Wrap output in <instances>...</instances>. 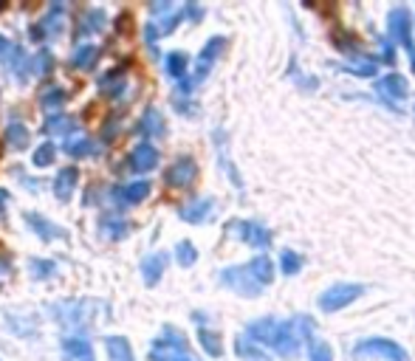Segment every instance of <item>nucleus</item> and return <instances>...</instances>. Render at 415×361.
Here are the masks:
<instances>
[{
	"label": "nucleus",
	"instance_id": "nucleus-1",
	"mask_svg": "<svg viewBox=\"0 0 415 361\" xmlns=\"http://www.w3.org/2000/svg\"><path fill=\"white\" fill-rule=\"evenodd\" d=\"M311 333H314V319L311 316H291L286 322H277V330H274V353L283 356V358H294L299 353L305 342H311Z\"/></svg>",
	"mask_w": 415,
	"mask_h": 361
},
{
	"label": "nucleus",
	"instance_id": "nucleus-2",
	"mask_svg": "<svg viewBox=\"0 0 415 361\" xmlns=\"http://www.w3.org/2000/svg\"><path fill=\"white\" fill-rule=\"evenodd\" d=\"M94 308L97 302H88V299H65L51 308V314H54V322L62 325L65 330H82L94 325Z\"/></svg>",
	"mask_w": 415,
	"mask_h": 361
},
{
	"label": "nucleus",
	"instance_id": "nucleus-3",
	"mask_svg": "<svg viewBox=\"0 0 415 361\" xmlns=\"http://www.w3.org/2000/svg\"><path fill=\"white\" fill-rule=\"evenodd\" d=\"M362 294H364V285H359V282H336L319 297V308L325 310V314H336V310L348 308Z\"/></svg>",
	"mask_w": 415,
	"mask_h": 361
},
{
	"label": "nucleus",
	"instance_id": "nucleus-4",
	"mask_svg": "<svg viewBox=\"0 0 415 361\" xmlns=\"http://www.w3.org/2000/svg\"><path fill=\"white\" fill-rule=\"evenodd\" d=\"M353 353L356 356H381L384 361H410V356H407V350L399 345V342H393V339H384V336H373V339H362L356 347H353Z\"/></svg>",
	"mask_w": 415,
	"mask_h": 361
},
{
	"label": "nucleus",
	"instance_id": "nucleus-5",
	"mask_svg": "<svg viewBox=\"0 0 415 361\" xmlns=\"http://www.w3.org/2000/svg\"><path fill=\"white\" fill-rule=\"evenodd\" d=\"M226 232L235 234L238 240H243V243H249L251 249L266 251L271 246V232L263 223H255V221H232L226 226Z\"/></svg>",
	"mask_w": 415,
	"mask_h": 361
},
{
	"label": "nucleus",
	"instance_id": "nucleus-6",
	"mask_svg": "<svg viewBox=\"0 0 415 361\" xmlns=\"http://www.w3.org/2000/svg\"><path fill=\"white\" fill-rule=\"evenodd\" d=\"M221 285H226L229 291H235L240 297H249V299H255L263 294V288L251 279V274L246 271V266H232V269H223L221 271Z\"/></svg>",
	"mask_w": 415,
	"mask_h": 361
},
{
	"label": "nucleus",
	"instance_id": "nucleus-7",
	"mask_svg": "<svg viewBox=\"0 0 415 361\" xmlns=\"http://www.w3.org/2000/svg\"><path fill=\"white\" fill-rule=\"evenodd\" d=\"M387 32H390V40L399 42L401 48H407L410 54L415 51V45H412V20H410V12L404 6L390 9V14H387Z\"/></svg>",
	"mask_w": 415,
	"mask_h": 361
},
{
	"label": "nucleus",
	"instance_id": "nucleus-8",
	"mask_svg": "<svg viewBox=\"0 0 415 361\" xmlns=\"http://www.w3.org/2000/svg\"><path fill=\"white\" fill-rule=\"evenodd\" d=\"M195 178H198V164H195L192 155H178L170 164V170L164 173V181L173 189H187V186L195 184Z\"/></svg>",
	"mask_w": 415,
	"mask_h": 361
},
{
	"label": "nucleus",
	"instance_id": "nucleus-9",
	"mask_svg": "<svg viewBox=\"0 0 415 361\" xmlns=\"http://www.w3.org/2000/svg\"><path fill=\"white\" fill-rule=\"evenodd\" d=\"M223 45H226V37H212L210 42H206V45L201 48V54H198V60H195V74L190 77L192 88H195V85H201V82H203L206 77H210V71H212L215 60L221 57Z\"/></svg>",
	"mask_w": 415,
	"mask_h": 361
},
{
	"label": "nucleus",
	"instance_id": "nucleus-10",
	"mask_svg": "<svg viewBox=\"0 0 415 361\" xmlns=\"http://www.w3.org/2000/svg\"><path fill=\"white\" fill-rule=\"evenodd\" d=\"M62 32H65V3H51V9L40 20V26L32 29V37L34 40H54Z\"/></svg>",
	"mask_w": 415,
	"mask_h": 361
},
{
	"label": "nucleus",
	"instance_id": "nucleus-11",
	"mask_svg": "<svg viewBox=\"0 0 415 361\" xmlns=\"http://www.w3.org/2000/svg\"><path fill=\"white\" fill-rule=\"evenodd\" d=\"M150 181L138 178V181H130L125 186H113L110 195H113V203L116 206H133V203H142L147 195H150Z\"/></svg>",
	"mask_w": 415,
	"mask_h": 361
},
{
	"label": "nucleus",
	"instance_id": "nucleus-12",
	"mask_svg": "<svg viewBox=\"0 0 415 361\" xmlns=\"http://www.w3.org/2000/svg\"><path fill=\"white\" fill-rule=\"evenodd\" d=\"M0 60H3V68L9 71V74H14L17 79H26V77H32V57L23 51L20 45H14V42H9V48L3 54H0Z\"/></svg>",
	"mask_w": 415,
	"mask_h": 361
},
{
	"label": "nucleus",
	"instance_id": "nucleus-13",
	"mask_svg": "<svg viewBox=\"0 0 415 361\" xmlns=\"http://www.w3.org/2000/svg\"><path fill=\"white\" fill-rule=\"evenodd\" d=\"M136 133L138 136H144V138H164L167 133V125H164V116H161L158 108H144L142 119H138V125H136Z\"/></svg>",
	"mask_w": 415,
	"mask_h": 361
},
{
	"label": "nucleus",
	"instance_id": "nucleus-14",
	"mask_svg": "<svg viewBox=\"0 0 415 361\" xmlns=\"http://www.w3.org/2000/svg\"><path fill=\"white\" fill-rule=\"evenodd\" d=\"M130 170L133 173H150L158 166V150L153 147L150 141H142V144H136L133 153H130Z\"/></svg>",
	"mask_w": 415,
	"mask_h": 361
},
{
	"label": "nucleus",
	"instance_id": "nucleus-15",
	"mask_svg": "<svg viewBox=\"0 0 415 361\" xmlns=\"http://www.w3.org/2000/svg\"><path fill=\"white\" fill-rule=\"evenodd\" d=\"M212 212H215V201L212 198H195V201L184 203L178 209V218L187 221V223H203V221L212 218Z\"/></svg>",
	"mask_w": 415,
	"mask_h": 361
},
{
	"label": "nucleus",
	"instance_id": "nucleus-16",
	"mask_svg": "<svg viewBox=\"0 0 415 361\" xmlns=\"http://www.w3.org/2000/svg\"><path fill=\"white\" fill-rule=\"evenodd\" d=\"M105 23H108V14H105V9H99V6H90V9H85L82 12V17H79V23H77V37H88V34H99L102 29H105Z\"/></svg>",
	"mask_w": 415,
	"mask_h": 361
},
{
	"label": "nucleus",
	"instance_id": "nucleus-17",
	"mask_svg": "<svg viewBox=\"0 0 415 361\" xmlns=\"http://www.w3.org/2000/svg\"><path fill=\"white\" fill-rule=\"evenodd\" d=\"M376 90L379 96H384V99H393V102H404L407 99V79L401 74H387L376 82Z\"/></svg>",
	"mask_w": 415,
	"mask_h": 361
},
{
	"label": "nucleus",
	"instance_id": "nucleus-18",
	"mask_svg": "<svg viewBox=\"0 0 415 361\" xmlns=\"http://www.w3.org/2000/svg\"><path fill=\"white\" fill-rule=\"evenodd\" d=\"M23 221H26V226H29L40 240H60V237H62V229H60L57 223H51L49 218L37 214V212H26V214H23Z\"/></svg>",
	"mask_w": 415,
	"mask_h": 361
},
{
	"label": "nucleus",
	"instance_id": "nucleus-19",
	"mask_svg": "<svg viewBox=\"0 0 415 361\" xmlns=\"http://www.w3.org/2000/svg\"><path fill=\"white\" fill-rule=\"evenodd\" d=\"M274 330H277V319L263 316V319H257V322H249V327H246V339L255 342L257 347H260V345H268V347H271V342H274Z\"/></svg>",
	"mask_w": 415,
	"mask_h": 361
},
{
	"label": "nucleus",
	"instance_id": "nucleus-20",
	"mask_svg": "<svg viewBox=\"0 0 415 361\" xmlns=\"http://www.w3.org/2000/svg\"><path fill=\"white\" fill-rule=\"evenodd\" d=\"M77 181H79V170H77V166H62V170L57 173V178H54V184H51L54 195L60 201H71L74 189H77Z\"/></svg>",
	"mask_w": 415,
	"mask_h": 361
},
{
	"label": "nucleus",
	"instance_id": "nucleus-21",
	"mask_svg": "<svg viewBox=\"0 0 415 361\" xmlns=\"http://www.w3.org/2000/svg\"><path fill=\"white\" fill-rule=\"evenodd\" d=\"M77 127H79V122L71 113H51L45 119L42 133L45 136H71V133H77Z\"/></svg>",
	"mask_w": 415,
	"mask_h": 361
},
{
	"label": "nucleus",
	"instance_id": "nucleus-22",
	"mask_svg": "<svg viewBox=\"0 0 415 361\" xmlns=\"http://www.w3.org/2000/svg\"><path fill=\"white\" fill-rule=\"evenodd\" d=\"M62 353L71 361H97L94 358V345H90L88 339H82V336H68V339H62Z\"/></svg>",
	"mask_w": 415,
	"mask_h": 361
},
{
	"label": "nucleus",
	"instance_id": "nucleus-23",
	"mask_svg": "<svg viewBox=\"0 0 415 361\" xmlns=\"http://www.w3.org/2000/svg\"><path fill=\"white\" fill-rule=\"evenodd\" d=\"M99 150H102L99 141L88 138V136H79V133L68 136V141H65V153L71 158H88V155H97Z\"/></svg>",
	"mask_w": 415,
	"mask_h": 361
},
{
	"label": "nucleus",
	"instance_id": "nucleus-24",
	"mask_svg": "<svg viewBox=\"0 0 415 361\" xmlns=\"http://www.w3.org/2000/svg\"><path fill=\"white\" fill-rule=\"evenodd\" d=\"M99 90L105 99H125L127 93V79H125V71H110L99 79Z\"/></svg>",
	"mask_w": 415,
	"mask_h": 361
},
{
	"label": "nucleus",
	"instance_id": "nucleus-25",
	"mask_svg": "<svg viewBox=\"0 0 415 361\" xmlns=\"http://www.w3.org/2000/svg\"><path fill=\"white\" fill-rule=\"evenodd\" d=\"M246 271L251 274V279H255L260 288H266V285H271V279H274V262H271L266 254H257V257H251V260L246 262Z\"/></svg>",
	"mask_w": 415,
	"mask_h": 361
},
{
	"label": "nucleus",
	"instance_id": "nucleus-26",
	"mask_svg": "<svg viewBox=\"0 0 415 361\" xmlns=\"http://www.w3.org/2000/svg\"><path fill=\"white\" fill-rule=\"evenodd\" d=\"M99 60V45L94 42H79L74 51H71V65L79 68V71H90Z\"/></svg>",
	"mask_w": 415,
	"mask_h": 361
},
{
	"label": "nucleus",
	"instance_id": "nucleus-27",
	"mask_svg": "<svg viewBox=\"0 0 415 361\" xmlns=\"http://www.w3.org/2000/svg\"><path fill=\"white\" fill-rule=\"evenodd\" d=\"M105 350H108V358L110 361H136L133 356V347L125 336H108L105 339Z\"/></svg>",
	"mask_w": 415,
	"mask_h": 361
},
{
	"label": "nucleus",
	"instance_id": "nucleus-28",
	"mask_svg": "<svg viewBox=\"0 0 415 361\" xmlns=\"http://www.w3.org/2000/svg\"><path fill=\"white\" fill-rule=\"evenodd\" d=\"M164 269H167V254H150L142 262V279L147 285H155L161 279V274H164Z\"/></svg>",
	"mask_w": 415,
	"mask_h": 361
},
{
	"label": "nucleus",
	"instance_id": "nucleus-29",
	"mask_svg": "<svg viewBox=\"0 0 415 361\" xmlns=\"http://www.w3.org/2000/svg\"><path fill=\"white\" fill-rule=\"evenodd\" d=\"M187 68H190V57L184 54V51H170L164 57V74L173 77V79H178V82L187 77Z\"/></svg>",
	"mask_w": 415,
	"mask_h": 361
},
{
	"label": "nucleus",
	"instance_id": "nucleus-30",
	"mask_svg": "<svg viewBox=\"0 0 415 361\" xmlns=\"http://www.w3.org/2000/svg\"><path fill=\"white\" fill-rule=\"evenodd\" d=\"M3 138H6V144H9L12 150H26L29 141H32V133H29V127L23 125V122H12L6 127V133H3Z\"/></svg>",
	"mask_w": 415,
	"mask_h": 361
},
{
	"label": "nucleus",
	"instance_id": "nucleus-31",
	"mask_svg": "<svg viewBox=\"0 0 415 361\" xmlns=\"http://www.w3.org/2000/svg\"><path fill=\"white\" fill-rule=\"evenodd\" d=\"M150 361H198L190 347H153Z\"/></svg>",
	"mask_w": 415,
	"mask_h": 361
},
{
	"label": "nucleus",
	"instance_id": "nucleus-32",
	"mask_svg": "<svg viewBox=\"0 0 415 361\" xmlns=\"http://www.w3.org/2000/svg\"><path fill=\"white\" fill-rule=\"evenodd\" d=\"M198 342H201L203 353L210 356V358H221V356H223V345H221V336H218L215 330H210V327H201V330H198Z\"/></svg>",
	"mask_w": 415,
	"mask_h": 361
},
{
	"label": "nucleus",
	"instance_id": "nucleus-33",
	"mask_svg": "<svg viewBox=\"0 0 415 361\" xmlns=\"http://www.w3.org/2000/svg\"><path fill=\"white\" fill-rule=\"evenodd\" d=\"M235 353L240 358H246V361H268V356L255 342H249L246 336H238V339H235Z\"/></svg>",
	"mask_w": 415,
	"mask_h": 361
},
{
	"label": "nucleus",
	"instance_id": "nucleus-34",
	"mask_svg": "<svg viewBox=\"0 0 415 361\" xmlns=\"http://www.w3.org/2000/svg\"><path fill=\"white\" fill-rule=\"evenodd\" d=\"M336 68H342L344 74H356V77H376V71H379V65L373 60H351L348 65H336Z\"/></svg>",
	"mask_w": 415,
	"mask_h": 361
},
{
	"label": "nucleus",
	"instance_id": "nucleus-35",
	"mask_svg": "<svg viewBox=\"0 0 415 361\" xmlns=\"http://www.w3.org/2000/svg\"><path fill=\"white\" fill-rule=\"evenodd\" d=\"M99 229H102V234L110 237V240H122V237L130 232V223L122 221V218H105V221L99 223Z\"/></svg>",
	"mask_w": 415,
	"mask_h": 361
},
{
	"label": "nucleus",
	"instance_id": "nucleus-36",
	"mask_svg": "<svg viewBox=\"0 0 415 361\" xmlns=\"http://www.w3.org/2000/svg\"><path fill=\"white\" fill-rule=\"evenodd\" d=\"M215 147H218V155H221L223 170H226L229 175H232V184H235V186H240V175L235 173L232 161H229V155H226V138H223V130H215Z\"/></svg>",
	"mask_w": 415,
	"mask_h": 361
},
{
	"label": "nucleus",
	"instance_id": "nucleus-37",
	"mask_svg": "<svg viewBox=\"0 0 415 361\" xmlns=\"http://www.w3.org/2000/svg\"><path fill=\"white\" fill-rule=\"evenodd\" d=\"M175 260H178V266L190 269V266L198 262V249L190 243V240H181V243L175 246Z\"/></svg>",
	"mask_w": 415,
	"mask_h": 361
},
{
	"label": "nucleus",
	"instance_id": "nucleus-38",
	"mask_svg": "<svg viewBox=\"0 0 415 361\" xmlns=\"http://www.w3.org/2000/svg\"><path fill=\"white\" fill-rule=\"evenodd\" d=\"M68 99V93L62 90V88H57V85H51V88H45L42 90V96H40V105L45 108V110H57L62 102Z\"/></svg>",
	"mask_w": 415,
	"mask_h": 361
},
{
	"label": "nucleus",
	"instance_id": "nucleus-39",
	"mask_svg": "<svg viewBox=\"0 0 415 361\" xmlns=\"http://www.w3.org/2000/svg\"><path fill=\"white\" fill-rule=\"evenodd\" d=\"M280 269H283V274H288V277L299 274V271H303V257H299L297 251H291V249H283V254H280Z\"/></svg>",
	"mask_w": 415,
	"mask_h": 361
},
{
	"label": "nucleus",
	"instance_id": "nucleus-40",
	"mask_svg": "<svg viewBox=\"0 0 415 361\" xmlns=\"http://www.w3.org/2000/svg\"><path fill=\"white\" fill-rule=\"evenodd\" d=\"M54 155H57V147L51 141H42L40 147L34 150V155H32V161H34V166H49L51 161H54Z\"/></svg>",
	"mask_w": 415,
	"mask_h": 361
},
{
	"label": "nucleus",
	"instance_id": "nucleus-41",
	"mask_svg": "<svg viewBox=\"0 0 415 361\" xmlns=\"http://www.w3.org/2000/svg\"><path fill=\"white\" fill-rule=\"evenodd\" d=\"M54 271H57V262L54 260H40V257L32 260V274L37 279H49V277H54Z\"/></svg>",
	"mask_w": 415,
	"mask_h": 361
},
{
	"label": "nucleus",
	"instance_id": "nucleus-42",
	"mask_svg": "<svg viewBox=\"0 0 415 361\" xmlns=\"http://www.w3.org/2000/svg\"><path fill=\"white\" fill-rule=\"evenodd\" d=\"M308 361H334V350L328 342H311L308 345Z\"/></svg>",
	"mask_w": 415,
	"mask_h": 361
},
{
	"label": "nucleus",
	"instance_id": "nucleus-43",
	"mask_svg": "<svg viewBox=\"0 0 415 361\" xmlns=\"http://www.w3.org/2000/svg\"><path fill=\"white\" fill-rule=\"evenodd\" d=\"M51 68H54V57H51V51H45V48L37 57H32V74H49Z\"/></svg>",
	"mask_w": 415,
	"mask_h": 361
},
{
	"label": "nucleus",
	"instance_id": "nucleus-44",
	"mask_svg": "<svg viewBox=\"0 0 415 361\" xmlns=\"http://www.w3.org/2000/svg\"><path fill=\"white\" fill-rule=\"evenodd\" d=\"M173 105L181 110V116H195V110H198V108H195L190 99H184V96H175V99H173Z\"/></svg>",
	"mask_w": 415,
	"mask_h": 361
},
{
	"label": "nucleus",
	"instance_id": "nucleus-45",
	"mask_svg": "<svg viewBox=\"0 0 415 361\" xmlns=\"http://www.w3.org/2000/svg\"><path fill=\"white\" fill-rule=\"evenodd\" d=\"M113 133H119V122H116V119H110V122H108V127L102 130V138H105V141H110V138H113Z\"/></svg>",
	"mask_w": 415,
	"mask_h": 361
},
{
	"label": "nucleus",
	"instance_id": "nucleus-46",
	"mask_svg": "<svg viewBox=\"0 0 415 361\" xmlns=\"http://www.w3.org/2000/svg\"><path fill=\"white\" fill-rule=\"evenodd\" d=\"M381 60L384 62H393V45H390L387 40H381Z\"/></svg>",
	"mask_w": 415,
	"mask_h": 361
},
{
	"label": "nucleus",
	"instance_id": "nucleus-47",
	"mask_svg": "<svg viewBox=\"0 0 415 361\" xmlns=\"http://www.w3.org/2000/svg\"><path fill=\"white\" fill-rule=\"evenodd\" d=\"M170 9H173V6L167 3V0H161V3H153V6H150V12H153V14H167Z\"/></svg>",
	"mask_w": 415,
	"mask_h": 361
},
{
	"label": "nucleus",
	"instance_id": "nucleus-48",
	"mask_svg": "<svg viewBox=\"0 0 415 361\" xmlns=\"http://www.w3.org/2000/svg\"><path fill=\"white\" fill-rule=\"evenodd\" d=\"M6 203H9V192L0 189V212H6Z\"/></svg>",
	"mask_w": 415,
	"mask_h": 361
},
{
	"label": "nucleus",
	"instance_id": "nucleus-49",
	"mask_svg": "<svg viewBox=\"0 0 415 361\" xmlns=\"http://www.w3.org/2000/svg\"><path fill=\"white\" fill-rule=\"evenodd\" d=\"M6 48H9V40H6L3 34H0V54H3V51H6Z\"/></svg>",
	"mask_w": 415,
	"mask_h": 361
},
{
	"label": "nucleus",
	"instance_id": "nucleus-50",
	"mask_svg": "<svg viewBox=\"0 0 415 361\" xmlns=\"http://www.w3.org/2000/svg\"><path fill=\"white\" fill-rule=\"evenodd\" d=\"M412 71H415V51H412Z\"/></svg>",
	"mask_w": 415,
	"mask_h": 361
},
{
	"label": "nucleus",
	"instance_id": "nucleus-51",
	"mask_svg": "<svg viewBox=\"0 0 415 361\" xmlns=\"http://www.w3.org/2000/svg\"><path fill=\"white\" fill-rule=\"evenodd\" d=\"M0 271H3V262H0Z\"/></svg>",
	"mask_w": 415,
	"mask_h": 361
}]
</instances>
